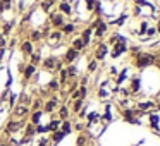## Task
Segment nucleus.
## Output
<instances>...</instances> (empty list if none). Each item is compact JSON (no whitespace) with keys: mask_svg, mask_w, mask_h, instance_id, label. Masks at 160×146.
<instances>
[{"mask_svg":"<svg viewBox=\"0 0 160 146\" xmlns=\"http://www.w3.org/2000/svg\"><path fill=\"white\" fill-rule=\"evenodd\" d=\"M157 62V57L152 55V53H139L138 55V60H136V66L141 69V67H148L152 64Z\"/></svg>","mask_w":160,"mask_h":146,"instance_id":"nucleus-1","label":"nucleus"},{"mask_svg":"<svg viewBox=\"0 0 160 146\" xmlns=\"http://www.w3.org/2000/svg\"><path fill=\"white\" fill-rule=\"evenodd\" d=\"M153 107V103L152 101H148V103H139V110H146V108H152ZM138 110V112H139Z\"/></svg>","mask_w":160,"mask_h":146,"instance_id":"nucleus-25","label":"nucleus"},{"mask_svg":"<svg viewBox=\"0 0 160 146\" xmlns=\"http://www.w3.org/2000/svg\"><path fill=\"white\" fill-rule=\"evenodd\" d=\"M59 127H60V120H59V119H53V120L50 122L48 125H47L48 132H55V131H59Z\"/></svg>","mask_w":160,"mask_h":146,"instance_id":"nucleus-10","label":"nucleus"},{"mask_svg":"<svg viewBox=\"0 0 160 146\" xmlns=\"http://www.w3.org/2000/svg\"><path fill=\"white\" fill-rule=\"evenodd\" d=\"M67 117H69V108H67V107H62V108H60V119H59V120L62 122V120H66Z\"/></svg>","mask_w":160,"mask_h":146,"instance_id":"nucleus-19","label":"nucleus"},{"mask_svg":"<svg viewBox=\"0 0 160 146\" xmlns=\"http://www.w3.org/2000/svg\"><path fill=\"white\" fill-rule=\"evenodd\" d=\"M2 55H4V48L0 50V59H2Z\"/></svg>","mask_w":160,"mask_h":146,"instance_id":"nucleus-42","label":"nucleus"},{"mask_svg":"<svg viewBox=\"0 0 160 146\" xmlns=\"http://www.w3.org/2000/svg\"><path fill=\"white\" fill-rule=\"evenodd\" d=\"M139 33H141V35H143V33H146V24H143V26H141V29H139Z\"/></svg>","mask_w":160,"mask_h":146,"instance_id":"nucleus-40","label":"nucleus"},{"mask_svg":"<svg viewBox=\"0 0 160 146\" xmlns=\"http://www.w3.org/2000/svg\"><path fill=\"white\" fill-rule=\"evenodd\" d=\"M21 50H22L24 55H31V53H33V43L31 41H24V43H22V46H21Z\"/></svg>","mask_w":160,"mask_h":146,"instance_id":"nucleus-11","label":"nucleus"},{"mask_svg":"<svg viewBox=\"0 0 160 146\" xmlns=\"http://www.w3.org/2000/svg\"><path fill=\"white\" fill-rule=\"evenodd\" d=\"M67 74H69V76H76V67L71 66V67H69V71H67Z\"/></svg>","mask_w":160,"mask_h":146,"instance_id":"nucleus-31","label":"nucleus"},{"mask_svg":"<svg viewBox=\"0 0 160 146\" xmlns=\"http://www.w3.org/2000/svg\"><path fill=\"white\" fill-rule=\"evenodd\" d=\"M43 66H45L48 71H60V67H62V66H60V62L55 59V57H50V59H47L45 62H43Z\"/></svg>","mask_w":160,"mask_h":146,"instance_id":"nucleus-3","label":"nucleus"},{"mask_svg":"<svg viewBox=\"0 0 160 146\" xmlns=\"http://www.w3.org/2000/svg\"><path fill=\"white\" fill-rule=\"evenodd\" d=\"M0 46H2V48H4V46H5V40L2 38V36H0Z\"/></svg>","mask_w":160,"mask_h":146,"instance_id":"nucleus-39","label":"nucleus"},{"mask_svg":"<svg viewBox=\"0 0 160 146\" xmlns=\"http://www.w3.org/2000/svg\"><path fill=\"white\" fill-rule=\"evenodd\" d=\"M55 107H57V96H53L52 100L45 105V112H47V114H52V112L55 110Z\"/></svg>","mask_w":160,"mask_h":146,"instance_id":"nucleus-7","label":"nucleus"},{"mask_svg":"<svg viewBox=\"0 0 160 146\" xmlns=\"http://www.w3.org/2000/svg\"><path fill=\"white\" fill-rule=\"evenodd\" d=\"M42 114H43V110H35V112H33V115H31V124L33 125H40Z\"/></svg>","mask_w":160,"mask_h":146,"instance_id":"nucleus-9","label":"nucleus"},{"mask_svg":"<svg viewBox=\"0 0 160 146\" xmlns=\"http://www.w3.org/2000/svg\"><path fill=\"white\" fill-rule=\"evenodd\" d=\"M95 69H97V62H91V64H90V71L93 72Z\"/></svg>","mask_w":160,"mask_h":146,"instance_id":"nucleus-34","label":"nucleus"},{"mask_svg":"<svg viewBox=\"0 0 160 146\" xmlns=\"http://www.w3.org/2000/svg\"><path fill=\"white\" fill-rule=\"evenodd\" d=\"M126 50H128L126 41H115V48H114V52H112V57H114V59H117V57L121 55L122 52H126Z\"/></svg>","mask_w":160,"mask_h":146,"instance_id":"nucleus-4","label":"nucleus"},{"mask_svg":"<svg viewBox=\"0 0 160 146\" xmlns=\"http://www.w3.org/2000/svg\"><path fill=\"white\" fill-rule=\"evenodd\" d=\"M59 131H62L64 134L67 136L71 131H72V124H71L69 120H62V122H60V127H59Z\"/></svg>","mask_w":160,"mask_h":146,"instance_id":"nucleus-5","label":"nucleus"},{"mask_svg":"<svg viewBox=\"0 0 160 146\" xmlns=\"http://www.w3.org/2000/svg\"><path fill=\"white\" fill-rule=\"evenodd\" d=\"M57 38H60V33H53L52 35V40H57Z\"/></svg>","mask_w":160,"mask_h":146,"instance_id":"nucleus-38","label":"nucleus"},{"mask_svg":"<svg viewBox=\"0 0 160 146\" xmlns=\"http://www.w3.org/2000/svg\"><path fill=\"white\" fill-rule=\"evenodd\" d=\"M50 17L53 19V26H55V28H59V26H62V24H64V19H62V16L50 14Z\"/></svg>","mask_w":160,"mask_h":146,"instance_id":"nucleus-17","label":"nucleus"},{"mask_svg":"<svg viewBox=\"0 0 160 146\" xmlns=\"http://www.w3.org/2000/svg\"><path fill=\"white\" fill-rule=\"evenodd\" d=\"M11 0H0V11H7V9H11Z\"/></svg>","mask_w":160,"mask_h":146,"instance_id":"nucleus-21","label":"nucleus"},{"mask_svg":"<svg viewBox=\"0 0 160 146\" xmlns=\"http://www.w3.org/2000/svg\"><path fill=\"white\" fill-rule=\"evenodd\" d=\"M93 28H97V29H95V33H97V36H102L105 31H107V26H105V22H102V21H98L97 24L93 26Z\"/></svg>","mask_w":160,"mask_h":146,"instance_id":"nucleus-6","label":"nucleus"},{"mask_svg":"<svg viewBox=\"0 0 160 146\" xmlns=\"http://www.w3.org/2000/svg\"><path fill=\"white\" fill-rule=\"evenodd\" d=\"M14 101H16V95H11V107H14Z\"/></svg>","mask_w":160,"mask_h":146,"instance_id":"nucleus-35","label":"nucleus"},{"mask_svg":"<svg viewBox=\"0 0 160 146\" xmlns=\"http://www.w3.org/2000/svg\"><path fill=\"white\" fill-rule=\"evenodd\" d=\"M74 31V24H66L64 26V33H71Z\"/></svg>","mask_w":160,"mask_h":146,"instance_id":"nucleus-28","label":"nucleus"},{"mask_svg":"<svg viewBox=\"0 0 160 146\" xmlns=\"http://www.w3.org/2000/svg\"><path fill=\"white\" fill-rule=\"evenodd\" d=\"M86 5H88V9H93L95 7V0H86Z\"/></svg>","mask_w":160,"mask_h":146,"instance_id":"nucleus-33","label":"nucleus"},{"mask_svg":"<svg viewBox=\"0 0 160 146\" xmlns=\"http://www.w3.org/2000/svg\"><path fill=\"white\" fill-rule=\"evenodd\" d=\"M28 114V107H24V105H21V107H18L14 110V115L16 117H24V115Z\"/></svg>","mask_w":160,"mask_h":146,"instance_id":"nucleus-14","label":"nucleus"},{"mask_svg":"<svg viewBox=\"0 0 160 146\" xmlns=\"http://www.w3.org/2000/svg\"><path fill=\"white\" fill-rule=\"evenodd\" d=\"M83 127H84V125L81 124V122H78V124H76V129H78V131H81V129H83Z\"/></svg>","mask_w":160,"mask_h":146,"instance_id":"nucleus-37","label":"nucleus"},{"mask_svg":"<svg viewBox=\"0 0 160 146\" xmlns=\"http://www.w3.org/2000/svg\"><path fill=\"white\" fill-rule=\"evenodd\" d=\"M91 31H93V28H88L86 31L83 33V41H84V45H86V43H90V36H91Z\"/></svg>","mask_w":160,"mask_h":146,"instance_id":"nucleus-18","label":"nucleus"},{"mask_svg":"<svg viewBox=\"0 0 160 146\" xmlns=\"http://www.w3.org/2000/svg\"><path fill=\"white\" fill-rule=\"evenodd\" d=\"M132 91H138L139 90V79H134V81H132Z\"/></svg>","mask_w":160,"mask_h":146,"instance_id":"nucleus-29","label":"nucleus"},{"mask_svg":"<svg viewBox=\"0 0 160 146\" xmlns=\"http://www.w3.org/2000/svg\"><path fill=\"white\" fill-rule=\"evenodd\" d=\"M0 146H11L9 143H0Z\"/></svg>","mask_w":160,"mask_h":146,"instance_id":"nucleus-41","label":"nucleus"},{"mask_svg":"<svg viewBox=\"0 0 160 146\" xmlns=\"http://www.w3.org/2000/svg\"><path fill=\"white\" fill-rule=\"evenodd\" d=\"M84 46H86V45H84V41H83V40H81V38L74 40V43H72V48L76 50V52H79V50H83Z\"/></svg>","mask_w":160,"mask_h":146,"instance_id":"nucleus-16","label":"nucleus"},{"mask_svg":"<svg viewBox=\"0 0 160 146\" xmlns=\"http://www.w3.org/2000/svg\"><path fill=\"white\" fill-rule=\"evenodd\" d=\"M105 53H107V45H105V43H102L100 46H98V50H97V59H103L105 57Z\"/></svg>","mask_w":160,"mask_h":146,"instance_id":"nucleus-15","label":"nucleus"},{"mask_svg":"<svg viewBox=\"0 0 160 146\" xmlns=\"http://www.w3.org/2000/svg\"><path fill=\"white\" fill-rule=\"evenodd\" d=\"M64 138H66V134H64L62 131H55V132H52V143H53V144L60 143Z\"/></svg>","mask_w":160,"mask_h":146,"instance_id":"nucleus-8","label":"nucleus"},{"mask_svg":"<svg viewBox=\"0 0 160 146\" xmlns=\"http://www.w3.org/2000/svg\"><path fill=\"white\" fill-rule=\"evenodd\" d=\"M22 120H11L7 125H5V132H9V134H14V132L21 131L22 129Z\"/></svg>","mask_w":160,"mask_h":146,"instance_id":"nucleus-2","label":"nucleus"},{"mask_svg":"<svg viewBox=\"0 0 160 146\" xmlns=\"http://www.w3.org/2000/svg\"><path fill=\"white\" fill-rule=\"evenodd\" d=\"M81 107H83V100H76V103H74V108H72V110H74V112H79Z\"/></svg>","mask_w":160,"mask_h":146,"instance_id":"nucleus-24","label":"nucleus"},{"mask_svg":"<svg viewBox=\"0 0 160 146\" xmlns=\"http://www.w3.org/2000/svg\"><path fill=\"white\" fill-rule=\"evenodd\" d=\"M59 9H60L62 12H66V14H71V7H69L67 4H60V5H59Z\"/></svg>","mask_w":160,"mask_h":146,"instance_id":"nucleus-23","label":"nucleus"},{"mask_svg":"<svg viewBox=\"0 0 160 146\" xmlns=\"http://www.w3.org/2000/svg\"><path fill=\"white\" fill-rule=\"evenodd\" d=\"M57 88H59V81L53 79L52 83H50V90H57Z\"/></svg>","mask_w":160,"mask_h":146,"instance_id":"nucleus-30","label":"nucleus"},{"mask_svg":"<svg viewBox=\"0 0 160 146\" xmlns=\"http://www.w3.org/2000/svg\"><path fill=\"white\" fill-rule=\"evenodd\" d=\"M158 122H160V119H158V115H150V125H152L153 129H155L157 132H158Z\"/></svg>","mask_w":160,"mask_h":146,"instance_id":"nucleus-13","label":"nucleus"},{"mask_svg":"<svg viewBox=\"0 0 160 146\" xmlns=\"http://www.w3.org/2000/svg\"><path fill=\"white\" fill-rule=\"evenodd\" d=\"M47 144H48V138H43V139H40L38 146H47Z\"/></svg>","mask_w":160,"mask_h":146,"instance_id":"nucleus-32","label":"nucleus"},{"mask_svg":"<svg viewBox=\"0 0 160 146\" xmlns=\"http://www.w3.org/2000/svg\"><path fill=\"white\" fill-rule=\"evenodd\" d=\"M146 31H148V35H150V36H152V35H155V33H157V29H153V28H152V29H146Z\"/></svg>","mask_w":160,"mask_h":146,"instance_id":"nucleus-36","label":"nucleus"},{"mask_svg":"<svg viewBox=\"0 0 160 146\" xmlns=\"http://www.w3.org/2000/svg\"><path fill=\"white\" fill-rule=\"evenodd\" d=\"M78 55H79V52H76L74 48H69V50H67V53H66L67 62H72V60H76V59H78Z\"/></svg>","mask_w":160,"mask_h":146,"instance_id":"nucleus-12","label":"nucleus"},{"mask_svg":"<svg viewBox=\"0 0 160 146\" xmlns=\"http://www.w3.org/2000/svg\"><path fill=\"white\" fill-rule=\"evenodd\" d=\"M84 144H86V136L79 134L78 136V146H84Z\"/></svg>","mask_w":160,"mask_h":146,"instance_id":"nucleus-22","label":"nucleus"},{"mask_svg":"<svg viewBox=\"0 0 160 146\" xmlns=\"http://www.w3.org/2000/svg\"><path fill=\"white\" fill-rule=\"evenodd\" d=\"M33 74H35V66H31V64H29V66L26 67V71H24V77L28 79V77H31Z\"/></svg>","mask_w":160,"mask_h":146,"instance_id":"nucleus-20","label":"nucleus"},{"mask_svg":"<svg viewBox=\"0 0 160 146\" xmlns=\"http://www.w3.org/2000/svg\"><path fill=\"white\" fill-rule=\"evenodd\" d=\"M53 4V0H47V2H42V7L45 9V11H48L50 9V5Z\"/></svg>","mask_w":160,"mask_h":146,"instance_id":"nucleus-26","label":"nucleus"},{"mask_svg":"<svg viewBox=\"0 0 160 146\" xmlns=\"http://www.w3.org/2000/svg\"><path fill=\"white\" fill-rule=\"evenodd\" d=\"M38 60H40V55H38V53H31V66H35Z\"/></svg>","mask_w":160,"mask_h":146,"instance_id":"nucleus-27","label":"nucleus"}]
</instances>
